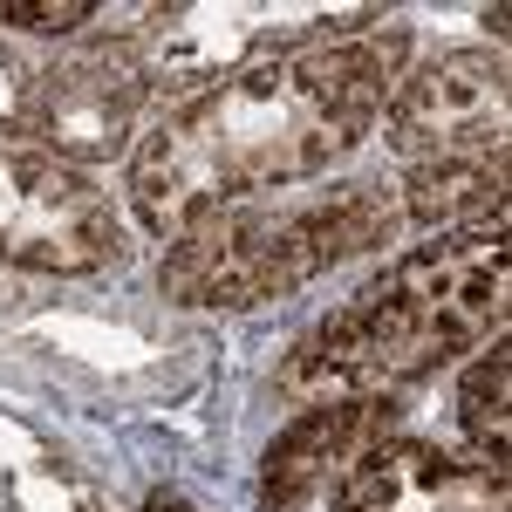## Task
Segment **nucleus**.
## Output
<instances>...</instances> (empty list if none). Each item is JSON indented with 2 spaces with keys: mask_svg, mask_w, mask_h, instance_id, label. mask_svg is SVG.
<instances>
[{
  "mask_svg": "<svg viewBox=\"0 0 512 512\" xmlns=\"http://www.w3.org/2000/svg\"><path fill=\"white\" fill-rule=\"evenodd\" d=\"M28 82H35V69H21V55L0 41V130H21V110H28Z\"/></svg>",
  "mask_w": 512,
  "mask_h": 512,
  "instance_id": "nucleus-13",
  "label": "nucleus"
},
{
  "mask_svg": "<svg viewBox=\"0 0 512 512\" xmlns=\"http://www.w3.org/2000/svg\"><path fill=\"white\" fill-rule=\"evenodd\" d=\"M506 280V205H492L485 219L451 226L417 253H403L396 267H383L355 301L328 308L280 355L274 390L308 410L349 396H396L458 349L506 335Z\"/></svg>",
  "mask_w": 512,
  "mask_h": 512,
  "instance_id": "nucleus-2",
  "label": "nucleus"
},
{
  "mask_svg": "<svg viewBox=\"0 0 512 512\" xmlns=\"http://www.w3.org/2000/svg\"><path fill=\"white\" fill-rule=\"evenodd\" d=\"M82 21H96L89 0H62V7H14V0H0V28H21V35H76Z\"/></svg>",
  "mask_w": 512,
  "mask_h": 512,
  "instance_id": "nucleus-12",
  "label": "nucleus"
},
{
  "mask_svg": "<svg viewBox=\"0 0 512 512\" xmlns=\"http://www.w3.org/2000/svg\"><path fill=\"white\" fill-rule=\"evenodd\" d=\"M315 7H151L137 28V55L158 89H192L205 76H239L253 62H267L280 48H301L315 35H342V28H315ZM383 14H362L349 28H369Z\"/></svg>",
  "mask_w": 512,
  "mask_h": 512,
  "instance_id": "nucleus-7",
  "label": "nucleus"
},
{
  "mask_svg": "<svg viewBox=\"0 0 512 512\" xmlns=\"http://www.w3.org/2000/svg\"><path fill=\"white\" fill-rule=\"evenodd\" d=\"M110 260H123V219L110 192L41 144L0 137V267L103 274Z\"/></svg>",
  "mask_w": 512,
  "mask_h": 512,
  "instance_id": "nucleus-4",
  "label": "nucleus"
},
{
  "mask_svg": "<svg viewBox=\"0 0 512 512\" xmlns=\"http://www.w3.org/2000/svg\"><path fill=\"white\" fill-rule=\"evenodd\" d=\"M506 103L512 82L492 48H444L417 76H396L383 103V144L403 171L444 158H492L506 151Z\"/></svg>",
  "mask_w": 512,
  "mask_h": 512,
  "instance_id": "nucleus-6",
  "label": "nucleus"
},
{
  "mask_svg": "<svg viewBox=\"0 0 512 512\" xmlns=\"http://www.w3.org/2000/svg\"><path fill=\"white\" fill-rule=\"evenodd\" d=\"M396 431H403V403H390V396H349V403L301 410L267 444V472H260L267 512H321L335 478L349 472L369 444H383Z\"/></svg>",
  "mask_w": 512,
  "mask_h": 512,
  "instance_id": "nucleus-9",
  "label": "nucleus"
},
{
  "mask_svg": "<svg viewBox=\"0 0 512 512\" xmlns=\"http://www.w3.org/2000/svg\"><path fill=\"white\" fill-rule=\"evenodd\" d=\"M321 512H506V465L396 431L335 478Z\"/></svg>",
  "mask_w": 512,
  "mask_h": 512,
  "instance_id": "nucleus-8",
  "label": "nucleus"
},
{
  "mask_svg": "<svg viewBox=\"0 0 512 512\" xmlns=\"http://www.w3.org/2000/svg\"><path fill=\"white\" fill-rule=\"evenodd\" d=\"M506 376H512V349L506 335H492V349L458 383V424H465L472 458H485V465H506Z\"/></svg>",
  "mask_w": 512,
  "mask_h": 512,
  "instance_id": "nucleus-11",
  "label": "nucleus"
},
{
  "mask_svg": "<svg viewBox=\"0 0 512 512\" xmlns=\"http://www.w3.org/2000/svg\"><path fill=\"white\" fill-rule=\"evenodd\" d=\"M403 62H410V35L369 21L192 89L130 151L123 192L137 226L178 239L205 212L246 205L342 164L376 130Z\"/></svg>",
  "mask_w": 512,
  "mask_h": 512,
  "instance_id": "nucleus-1",
  "label": "nucleus"
},
{
  "mask_svg": "<svg viewBox=\"0 0 512 512\" xmlns=\"http://www.w3.org/2000/svg\"><path fill=\"white\" fill-rule=\"evenodd\" d=\"M158 82L144 69L137 41L110 35V41H89L76 55L35 69L28 82V110H21V130H35L48 158H123L137 123L151 110Z\"/></svg>",
  "mask_w": 512,
  "mask_h": 512,
  "instance_id": "nucleus-5",
  "label": "nucleus"
},
{
  "mask_svg": "<svg viewBox=\"0 0 512 512\" xmlns=\"http://www.w3.org/2000/svg\"><path fill=\"white\" fill-rule=\"evenodd\" d=\"M137 512H192L185 499H151V506H137Z\"/></svg>",
  "mask_w": 512,
  "mask_h": 512,
  "instance_id": "nucleus-14",
  "label": "nucleus"
},
{
  "mask_svg": "<svg viewBox=\"0 0 512 512\" xmlns=\"http://www.w3.org/2000/svg\"><path fill=\"white\" fill-rule=\"evenodd\" d=\"M396 205H403V226H431V233L472 226L492 205H506V151H492V158L410 164L403 185H396Z\"/></svg>",
  "mask_w": 512,
  "mask_h": 512,
  "instance_id": "nucleus-10",
  "label": "nucleus"
},
{
  "mask_svg": "<svg viewBox=\"0 0 512 512\" xmlns=\"http://www.w3.org/2000/svg\"><path fill=\"white\" fill-rule=\"evenodd\" d=\"M396 226H403L396 185H369V178L321 185L280 205L246 198L226 212H205L192 233L171 239V253L158 260V287L178 308H260L383 246Z\"/></svg>",
  "mask_w": 512,
  "mask_h": 512,
  "instance_id": "nucleus-3",
  "label": "nucleus"
}]
</instances>
